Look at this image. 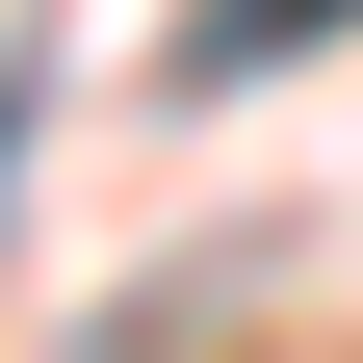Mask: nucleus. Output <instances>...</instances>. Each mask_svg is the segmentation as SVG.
Masks as SVG:
<instances>
[{
    "mask_svg": "<svg viewBox=\"0 0 363 363\" xmlns=\"http://www.w3.org/2000/svg\"><path fill=\"white\" fill-rule=\"evenodd\" d=\"M311 26H363V0H208V26H182V78H286Z\"/></svg>",
    "mask_w": 363,
    "mask_h": 363,
    "instance_id": "obj_1",
    "label": "nucleus"
}]
</instances>
